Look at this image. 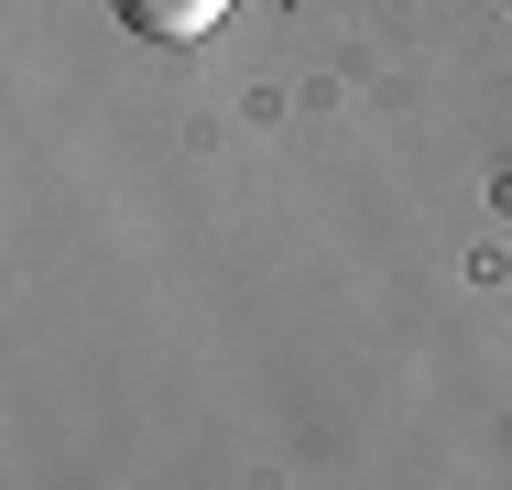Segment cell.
<instances>
[{"mask_svg":"<svg viewBox=\"0 0 512 490\" xmlns=\"http://www.w3.org/2000/svg\"><path fill=\"white\" fill-rule=\"evenodd\" d=\"M109 11H120L142 44H197V33H218L229 0H109Z\"/></svg>","mask_w":512,"mask_h":490,"instance_id":"cell-1","label":"cell"},{"mask_svg":"<svg viewBox=\"0 0 512 490\" xmlns=\"http://www.w3.org/2000/svg\"><path fill=\"white\" fill-rule=\"evenodd\" d=\"M502 11H512V0H502Z\"/></svg>","mask_w":512,"mask_h":490,"instance_id":"cell-2","label":"cell"}]
</instances>
